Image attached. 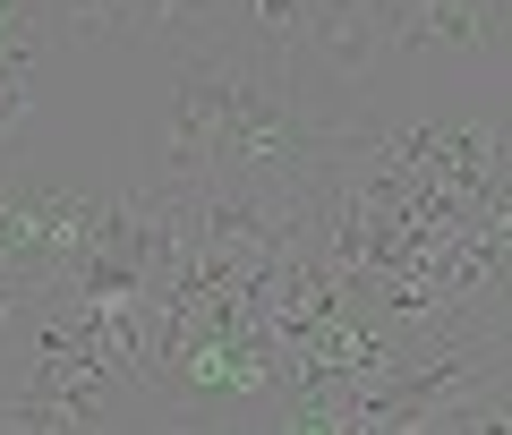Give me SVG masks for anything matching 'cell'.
Returning <instances> with one entry per match:
<instances>
[{
  "instance_id": "3",
  "label": "cell",
  "mask_w": 512,
  "mask_h": 435,
  "mask_svg": "<svg viewBox=\"0 0 512 435\" xmlns=\"http://www.w3.org/2000/svg\"><path fill=\"white\" fill-rule=\"evenodd\" d=\"M478 60L495 77H512V0H487V35H478Z\"/></svg>"
},
{
  "instance_id": "1",
  "label": "cell",
  "mask_w": 512,
  "mask_h": 435,
  "mask_svg": "<svg viewBox=\"0 0 512 435\" xmlns=\"http://www.w3.org/2000/svg\"><path fill=\"white\" fill-rule=\"evenodd\" d=\"M384 52H393V35H384V0H308V35H299L291 69L308 77L325 103L367 111V103H376Z\"/></svg>"
},
{
  "instance_id": "2",
  "label": "cell",
  "mask_w": 512,
  "mask_h": 435,
  "mask_svg": "<svg viewBox=\"0 0 512 435\" xmlns=\"http://www.w3.org/2000/svg\"><path fill=\"white\" fill-rule=\"evenodd\" d=\"M427 435H512V359H504V367H487L470 393L444 401Z\"/></svg>"
}]
</instances>
